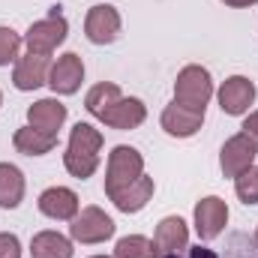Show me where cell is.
<instances>
[{
	"mask_svg": "<svg viewBox=\"0 0 258 258\" xmlns=\"http://www.w3.org/2000/svg\"><path fill=\"white\" fill-rule=\"evenodd\" d=\"M144 117H147V108H144V102L141 99H135V96H129V99H117L99 120L105 123V126L111 129H135L144 123Z\"/></svg>",
	"mask_w": 258,
	"mask_h": 258,
	"instance_id": "5bb4252c",
	"label": "cell"
},
{
	"mask_svg": "<svg viewBox=\"0 0 258 258\" xmlns=\"http://www.w3.org/2000/svg\"><path fill=\"white\" fill-rule=\"evenodd\" d=\"M201 123H204V111L183 108L177 102L165 105V111H162V129L168 135H174V138H189V135H195L201 129Z\"/></svg>",
	"mask_w": 258,
	"mask_h": 258,
	"instance_id": "4fadbf2b",
	"label": "cell"
},
{
	"mask_svg": "<svg viewBox=\"0 0 258 258\" xmlns=\"http://www.w3.org/2000/svg\"><path fill=\"white\" fill-rule=\"evenodd\" d=\"M258 156V147L252 144V138L249 135H234V138H228L225 144H222V153H219V165H222V174L225 177H237V174H243L252 162H255Z\"/></svg>",
	"mask_w": 258,
	"mask_h": 258,
	"instance_id": "52a82bcc",
	"label": "cell"
},
{
	"mask_svg": "<svg viewBox=\"0 0 258 258\" xmlns=\"http://www.w3.org/2000/svg\"><path fill=\"white\" fill-rule=\"evenodd\" d=\"M0 99H3V96H0Z\"/></svg>",
	"mask_w": 258,
	"mask_h": 258,
	"instance_id": "1f68e13d",
	"label": "cell"
},
{
	"mask_svg": "<svg viewBox=\"0 0 258 258\" xmlns=\"http://www.w3.org/2000/svg\"><path fill=\"white\" fill-rule=\"evenodd\" d=\"M189 258H219V255L207 246H195V249H189Z\"/></svg>",
	"mask_w": 258,
	"mask_h": 258,
	"instance_id": "4316f807",
	"label": "cell"
},
{
	"mask_svg": "<svg viewBox=\"0 0 258 258\" xmlns=\"http://www.w3.org/2000/svg\"><path fill=\"white\" fill-rule=\"evenodd\" d=\"M81 81H84V63H81V57H78L75 51L57 57V63L51 66V72H48L51 90H54V93H63V96L75 93V90L81 87Z\"/></svg>",
	"mask_w": 258,
	"mask_h": 258,
	"instance_id": "30bf717a",
	"label": "cell"
},
{
	"mask_svg": "<svg viewBox=\"0 0 258 258\" xmlns=\"http://www.w3.org/2000/svg\"><path fill=\"white\" fill-rule=\"evenodd\" d=\"M48 72H51V63L45 54H24L18 63H15V72H12V84L18 90H36L48 81Z\"/></svg>",
	"mask_w": 258,
	"mask_h": 258,
	"instance_id": "7c38bea8",
	"label": "cell"
},
{
	"mask_svg": "<svg viewBox=\"0 0 258 258\" xmlns=\"http://www.w3.org/2000/svg\"><path fill=\"white\" fill-rule=\"evenodd\" d=\"M15 150L24 153V156H45L57 147V135H48V132H39L33 126H21L15 132Z\"/></svg>",
	"mask_w": 258,
	"mask_h": 258,
	"instance_id": "ac0fdd59",
	"label": "cell"
},
{
	"mask_svg": "<svg viewBox=\"0 0 258 258\" xmlns=\"http://www.w3.org/2000/svg\"><path fill=\"white\" fill-rule=\"evenodd\" d=\"M144 174V159L135 147H114L108 153V171H105V195H117L120 189H126L129 183H135Z\"/></svg>",
	"mask_w": 258,
	"mask_h": 258,
	"instance_id": "7a4b0ae2",
	"label": "cell"
},
{
	"mask_svg": "<svg viewBox=\"0 0 258 258\" xmlns=\"http://www.w3.org/2000/svg\"><path fill=\"white\" fill-rule=\"evenodd\" d=\"M0 258H21V243L9 231H0Z\"/></svg>",
	"mask_w": 258,
	"mask_h": 258,
	"instance_id": "d4e9b609",
	"label": "cell"
},
{
	"mask_svg": "<svg viewBox=\"0 0 258 258\" xmlns=\"http://www.w3.org/2000/svg\"><path fill=\"white\" fill-rule=\"evenodd\" d=\"M252 102H255V84L249 78L231 75V78L222 81V87H219V108L225 114H234V117L246 114Z\"/></svg>",
	"mask_w": 258,
	"mask_h": 258,
	"instance_id": "9c48e42d",
	"label": "cell"
},
{
	"mask_svg": "<svg viewBox=\"0 0 258 258\" xmlns=\"http://www.w3.org/2000/svg\"><path fill=\"white\" fill-rule=\"evenodd\" d=\"M30 255L33 258H72V243L60 231H39L30 240Z\"/></svg>",
	"mask_w": 258,
	"mask_h": 258,
	"instance_id": "d6986e66",
	"label": "cell"
},
{
	"mask_svg": "<svg viewBox=\"0 0 258 258\" xmlns=\"http://www.w3.org/2000/svg\"><path fill=\"white\" fill-rule=\"evenodd\" d=\"M186 243H189V231L180 216H165L156 225V234H153L156 255H174V252L186 249Z\"/></svg>",
	"mask_w": 258,
	"mask_h": 258,
	"instance_id": "8fae6325",
	"label": "cell"
},
{
	"mask_svg": "<svg viewBox=\"0 0 258 258\" xmlns=\"http://www.w3.org/2000/svg\"><path fill=\"white\" fill-rule=\"evenodd\" d=\"M222 3H228V6H252L258 0H222Z\"/></svg>",
	"mask_w": 258,
	"mask_h": 258,
	"instance_id": "83f0119b",
	"label": "cell"
},
{
	"mask_svg": "<svg viewBox=\"0 0 258 258\" xmlns=\"http://www.w3.org/2000/svg\"><path fill=\"white\" fill-rule=\"evenodd\" d=\"M27 120L30 126L39 129V132H48V135H57V129L63 126L66 120V105L57 99H39L27 108Z\"/></svg>",
	"mask_w": 258,
	"mask_h": 258,
	"instance_id": "9a60e30c",
	"label": "cell"
},
{
	"mask_svg": "<svg viewBox=\"0 0 258 258\" xmlns=\"http://www.w3.org/2000/svg\"><path fill=\"white\" fill-rule=\"evenodd\" d=\"M93 258H111V255H93Z\"/></svg>",
	"mask_w": 258,
	"mask_h": 258,
	"instance_id": "f546056e",
	"label": "cell"
},
{
	"mask_svg": "<svg viewBox=\"0 0 258 258\" xmlns=\"http://www.w3.org/2000/svg\"><path fill=\"white\" fill-rule=\"evenodd\" d=\"M153 177H138L135 183H129L126 189H120L117 195H111V201H114V207L117 210H123V213H138V210H144L147 207V201L153 198Z\"/></svg>",
	"mask_w": 258,
	"mask_h": 258,
	"instance_id": "e0dca14e",
	"label": "cell"
},
{
	"mask_svg": "<svg viewBox=\"0 0 258 258\" xmlns=\"http://www.w3.org/2000/svg\"><path fill=\"white\" fill-rule=\"evenodd\" d=\"M225 222H228V204L222 198L207 195V198H201L195 204V231H198L201 240L219 237L222 228H225Z\"/></svg>",
	"mask_w": 258,
	"mask_h": 258,
	"instance_id": "ba28073f",
	"label": "cell"
},
{
	"mask_svg": "<svg viewBox=\"0 0 258 258\" xmlns=\"http://www.w3.org/2000/svg\"><path fill=\"white\" fill-rule=\"evenodd\" d=\"M39 210L48 219H75L78 213V195L66 186H51L39 195Z\"/></svg>",
	"mask_w": 258,
	"mask_h": 258,
	"instance_id": "2e32d148",
	"label": "cell"
},
{
	"mask_svg": "<svg viewBox=\"0 0 258 258\" xmlns=\"http://www.w3.org/2000/svg\"><path fill=\"white\" fill-rule=\"evenodd\" d=\"M243 135H249V138H252V144L258 147V111H252V114L243 120Z\"/></svg>",
	"mask_w": 258,
	"mask_h": 258,
	"instance_id": "484cf974",
	"label": "cell"
},
{
	"mask_svg": "<svg viewBox=\"0 0 258 258\" xmlns=\"http://www.w3.org/2000/svg\"><path fill=\"white\" fill-rule=\"evenodd\" d=\"M69 234L78 243H102L114 234V219L99 207H84L81 213H75Z\"/></svg>",
	"mask_w": 258,
	"mask_h": 258,
	"instance_id": "5b68a950",
	"label": "cell"
},
{
	"mask_svg": "<svg viewBox=\"0 0 258 258\" xmlns=\"http://www.w3.org/2000/svg\"><path fill=\"white\" fill-rule=\"evenodd\" d=\"M162 258H180V255H177V252H174V255H162Z\"/></svg>",
	"mask_w": 258,
	"mask_h": 258,
	"instance_id": "f1b7e54d",
	"label": "cell"
},
{
	"mask_svg": "<svg viewBox=\"0 0 258 258\" xmlns=\"http://www.w3.org/2000/svg\"><path fill=\"white\" fill-rule=\"evenodd\" d=\"M234 192L243 204H258V165H249L243 174L234 177Z\"/></svg>",
	"mask_w": 258,
	"mask_h": 258,
	"instance_id": "603a6c76",
	"label": "cell"
},
{
	"mask_svg": "<svg viewBox=\"0 0 258 258\" xmlns=\"http://www.w3.org/2000/svg\"><path fill=\"white\" fill-rule=\"evenodd\" d=\"M66 30H69L66 18L57 9H51L48 18L30 24V30L24 33V45H27L30 54H45V57H51V51L66 39Z\"/></svg>",
	"mask_w": 258,
	"mask_h": 258,
	"instance_id": "277c9868",
	"label": "cell"
},
{
	"mask_svg": "<svg viewBox=\"0 0 258 258\" xmlns=\"http://www.w3.org/2000/svg\"><path fill=\"white\" fill-rule=\"evenodd\" d=\"M18 48H21V36L12 27H0V66H9L18 60Z\"/></svg>",
	"mask_w": 258,
	"mask_h": 258,
	"instance_id": "cb8c5ba5",
	"label": "cell"
},
{
	"mask_svg": "<svg viewBox=\"0 0 258 258\" xmlns=\"http://www.w3.org/2000/svg\"><path fill=\"white\" fill-rule=\"evenodd\" d=\"M117 99H120V87H117V84L102 81V84L90 87V93H87V99H84V108H87L93 117H102V114H105Z\"/></svg>",
	"mask_w": 258,
	"mask_h": 258,
	"instance_id": "44dd1931",
	"label": "cell"
},
{
	"mask_svg": "<svg viewBox=\"0 0 258 258\" xmlns=\"http://www.w3.org/2000/svg\"><path fill=\"white\" fill-rule=\"evenodd\" d=\"M24 198V174L12 162H0V207H18Z\"/></svg>",
	"mask_w": 258,
	"mask_h": 258,
	"instance_id": "ffe728a7",
	"label": "cell"
},
{
	"mask_svg": "<svg viewBox=\"0 0 258 258\" xmlns=\"http://www.w3.org/2000/svg\"><path fill=\"white\" fill-rule=\"evenodd\" d=\"M114 258H156V246H153V240H147L141 234H129V237L117 240Z\"/></svg>",
	"mask_w": 258,
	"mask_h": 258,
	"instance_id": "7402d4cb",
	"label": "cell"
},
{
	"mask_svg": "<svg viewBox=\"0 0 258 258\" xmlns=\"http://www.w3.org/2000/svg\"><path fill=\"white\" fill-rule=\"evenodd\" d=\"M210 96H213V81H210V72L204 66L180 69V75L174 81V102L177 105L192 108V111H204Z\"/></svg>",
	"mask_w": 258,
	"mask_h": 258,
	"instance_id": "3957f363",
	"label": "cell"
},
{
	"mask_svg": "<svg viewBox=\"0 0 258 258\" xmlns=\"http://www.w3.org/2000/svg\"><path fill=\"white\" fill-rule=\"evenodd\" d=\"M99 150H102V132L90 123H75L63 153L66 171L78 180L93 177V171L99 168Z\"/></svg>",
	"mask_w": 258,
	"mask_h": 258,
	"instance_id": "6da1fadb",
	"label": "cell"
},
{
	"mask_svg": "<svg viewBox=\"0 0 258 258\" xmlns=\"http://www.w3.org/2000/svg\"><path fill=\"white\" fill-rule=\"evenodd\" d=\"M255 243H258V231H255Z\"/></svg>",
	"mask_w": 258,
	"mask_h": 258,
	"instance_id": "4dcf8cb0",
	"label": "cell"
},
{
	"mask_svg": "<svg viewBox=\"0 0 258 258\" xmlns=\"http://www.w3.org/2000/svg\"><path fill=\"white\" fill-rule=\"evenodd\" d=\"M84 33L93 45H108L120 36V12L111 3H99L84 18Z\"/></svg>",
	"mask_w": 258,
	"mask_h": 258,
	"instance_id": "8992f818",
	"label": "cell"
}]
</instances>
